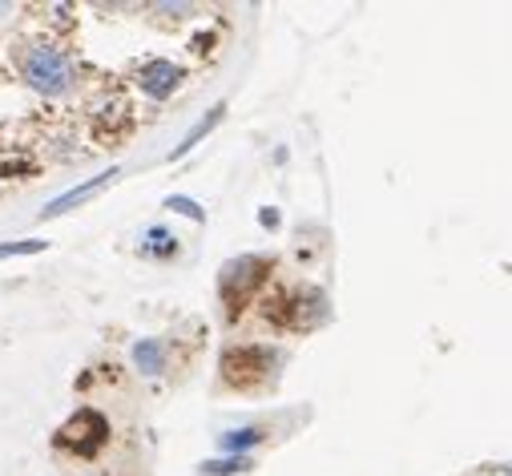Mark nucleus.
Segmentation results:
<instances>
[{
    "label": "nucleus",
    "mask_w": 512,
    "mask_h": 476,
    "mask_svg": "<svg viewBox=\"0 0 512 476\" xmlns=\"http://www.w3.org/2000/svg\"><path fill=\"white\" fill-rule=\"evenodd\" d=\"M275 355L259 343H242V347H226L222 351V380L230 388H259L271 380Z\"/></svg>",
    "instance_id": "nucleus-1"
},
{
    "label": "nucleus",
    "mask_w": 512,
    "mask_h": 476,
    "mask_svg": "<svg viewBox=\"0 0 512 476\" xmlns=\"http://www.w3.org/2000/svg\"><path fill=\"white\" fill-rule=\"evenodd\" d=\"M271 279V263L259 259V255H242V259H230L218 275V291L226 299V311L238 315L242 311V299L254 291V287H263Z\"/></svg>",
    "instance_id": "nucleus-2"
},
{
    "label": "nucleus",
    "mask_w": 512,
    "mask_h": 476,
    "mask_svg": "<svg viewBox=\"0 0 512 476\" xmlns=\"http://www.w3.org/2000/svg\"><path fill=\"white\" fill-rule=\"evenodd\" d=\"M21 69H25V81H29L33 89L49 93V97L65 93V89H69V81H73L69 61H65L53 45H37V49H29V53H25V61H21Z\"/></svg>",
    "instance_id": "nucleus-3"
},
{
    "label": "nucleus",
    "mask_w": 512,
    "mask_h": 476,
    "mask_svg": "<svg viewBox=\"0 0 512 476\" xmlns=\"http://www.w3.org/2000/svg\"><path fill=\"white\" fill-rule=\"evenodd\" d=\"M105 440H109V424H105V416L93 412V408H81V412L69 416V420L61 424V432H57V444L69 448V452H77V456H93Z\"/></svg>",
    "instance_id": "nucleus-4"
},
{
    "label": "nucleus",
    "mask_w": 512,
    "mask_h": 476,
    "mask_svg": "<svg viewBox=\"0 0 512 476\" xmlns=\"http://www.w3.org/2000/svg\"><path fill=\"white\" fill-rule=\"evenodd\" d=\"M117 174H121V170H117V166H109L105 174H97V178H89V182H81V186H73L69 194H61V198H53V202H49V206L41 210V218H57V214H65V210H73L77 202H85V198H93V194H97L101 186H109V182H113Z\"/></svg>",
    "instance_id": "nucleus-5"
},
{
    "label": "nucleus",
    "mask_w": 512,
    "mask_h": 476,
    "mask_svg": "<svg viewBox=\"0 0 512 476\" xmlns=\"http://www.w3.org/2000/svg\"><path fill=\"white\" fill-rule=\"evenodd\" d=\"M138 81H142V89H146L150 97H166V93H174V85L182 81V69H178L174 61H150V65H142Z\"/></svg>",
    "instance_id": "nucleus-6"
},
{
    "label": "nucleus",
    "mask_w": 512,
    "mask_h": 476,
    "mask_svg": "<svg viewBox=\"0 0 512 476\" xmlns=\"http://www.w3.org/2000/svg\"><path fill=\"white\" fill-rule=\"evenodd\" d=\"M134 364H138L146 376H158V372L166 368V347H162L158 339H142V343L134 347Z\"/></svg>",
    "instance_id": "nucleus-7"
},
{
    "label": "nucleus",
    "mask_w": 512,
    "mask_h": 476,
    "mask_svg": "<svg viewBox=\"0 0 512 476\" xmlns=\"http://www.w3.org/2000/svg\"><path fill=\"white\" fill-rule=\"evenodd\" d=\"M222 117H226V105H214V109H210V113L202 117V122H198V126H194V130H190V134L182 138V146L174 150V158H182V154H190V150H194V146H198V142H202V138H206V134H210V130H214L218 122H222Z\"/></svg>",
    "instance_id": "nucleus-8"
},
{
    "label": "nucleus",
    "mask_w": 512,
    "mask_h": 476,
    "mask_svg": "<svg viewBox=\"0 0 512 476\" xmlns=\"http://www.w3.org/2000/svg\"><path fill=\"white\" fill-rule=\"evenodd\" d=\"M246 468H250L246 456H230V460H210V464H202L198 472H202V476H234V472H246Z\"/></svg>",
    "instance_id": "nucleus-9"
},
{
    "label": "nucleus",
    "mask_w": 512,
    "mask_h": 476,
    "mask_svg": "<svg viewBox=\"0 0 512 476\" xmlns=\"http://www.w3.org/2000/svg\"><path fill=\"white\" fill-rule=\"evenodd\" d=\"M170 251H178V243H174V238L166 234V230H150V238H146V255H170Z\"/></svg>",
    "instance_id": "nucleus-10"
},
{
    "label": "nucleus",
    "mask_w": 512,
    "mask_h": 476,
    "mask_svg": "<svg viewBox=\"0 0 512 476\" xmlns=\"http://www.w3.org/2000/svg\"><path fill=\"white\" fill-rule=\"evenodd\" d=\"M45 251V238H33V243H0V259H13V255H41Z\"/></svg>",
    "instance_id": "nucleus-11"
},
{
    "label": "nucleus",
    "mask_w": 512,
    "mask_h": 476,
    "mask_svg": "<svg viewBox=\"0 0 512 476\" xmlns=\"http://www.w3.org/2000/svg\"><path fill=\"white\" fill-rule=\"evenodd\" d=\"M170 210H178V214H186V218H194V222H206V210L198 206V202H190V198H182V194H174L170 202H166Z\"/></svg>",
    "instance_id": "nucleus-12"
},
{
    "label": "nucleus",
    "mask_w": 512,
    "mask_h": 476,
    "mask_svg": "<svg viewBox=\"0 0 512 476\" xmlns=\"http://www.w3.org/2000/svg\"><path fill=\"white\" fill-rule=\"evenodd\" d=\"M254 440H263V432H259V428H246V432H230V436H226V448H246V444H254Z\"/></svg>",
    "instance_id": "nucleus-13"
}]
</instances>
